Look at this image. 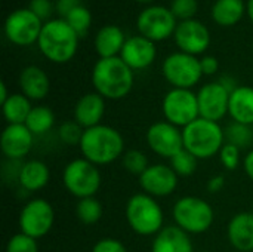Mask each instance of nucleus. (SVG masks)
<instances>
[{
	"mask_svg": "<svg viewBox=\"0 0 253 252\" xmlns=\"http://www.w3.org/2000/svg\"><path fill=\"white\" fill-rule=\"evenodd\" d=\"M79 149L82 157L96 166H107L125 154V138L116 128L101 123L84 129Z\"/></svg>",
	"mask_w": 253,
	"mask_h": 252,
	"instance_id": "obj_1",
	"label": "nucleus"
},
{
	"mask_svg": "<svg viewBox=\"0 0 253 252\" xmlns=\"http://www.w3.org/2000/svg\"><path fill=\"white\" fill-rule=\"evenodd\" d=\"M133 70L120 58H99L92 68V85L105 100H122L133 88Z\"/></svg>",
	"mask_w": 253,
	"mask_h": 252,
	"instance_id": "obj_2",
	"label": "nucleus"
},
{
	"mask_svg": "<svg viewBox=\"0 0 253 252\" xmlns=\"http://www.w3.org/2000/svg\"><path fill=\"white\" fill-rule=\"evenodd\" d=\"M79 36L65 19H50L43 24L37 40L42 55L55 64L71 61L79 48Z\"/></svg>",
	"mask_w": 253,
	"mask_h": 252,
	"instance_id": "obj_3",
	"label": "nucleus"
},
{
	"mask_svg": "<svg viewBox=\"0 0 253 252\" xmlns=\"http://www.w3.org/2000/svg\"><path fill=\"white\" fill-rule=\"evenodd\" d=\"M125 217L129 227L139 236H156L165 226V212L156 198L141 192L132 195L125 206Z\"/></svg>",
	"mask_w": 253,
	"mask_h": 252,
	"instance_id": "obj_4",
	"label": "nucleus"
},
{
	"mask_svg": "<svg viewBox=\"0 0 253 252\" xmlns=\"http://www.w3.org/2000/svg\"><path fill=\"white\" fill-rule=\"evenodd\" d=\"M184 149L194 154L199 160H208L218 156L227 143L225 129L219 122L199 117L182 129Z\"/></svg>",
	"mask_w": 253,
	"mask_h": 252,
	"instance_id": "obj_5",
	"label": "nucleus"
},
{
	"mask_svg": "<svg viewBox=\"0 0 253 252\" xmlns=\"http://www.w3.org/2000/svg\"><path fill=\"white\" fill-rule=\"evenodd\" d=\"M172 218L185 233L203 235L215 221V211L212 205L199 196H182L172 208Z\"/></svg>",
	"mask_w": 253,
	"mask_h": 252,
	"instance_id": "obj_6",
	"label": "nucleus"
},
{
	"mask_svg": "<svg viewBox=\"0 0 253 252\" xmlns=\"http://www.w3.org/2000/svg\"><path fill=\"white\" fill-rule=\"evenodd\" d=\"M62 184L65 190L79 201L93 198L102 184L99 166L93 165L84 157L73 159L64 166Z\"/></svg>",
	"mask_w": 253,
	"mask_h": 252,
	"instance_id": "obj_7",
	"label": "nucleus"
},
{
	"mask_svg": "<svg viewBox=\"0 0 253 252\" xmlns=\"http://www.w3.org/2000/svg\"><path fill=\"white\" fill-rule=\"evenodd\" d=\"M55 224V209L52 203L43 198L28 201L19 211V232L39 241L50 233Z\"/></svg>",
	"mask_w": 253,
	"mask_h": 252,
	"instance_id": "obj_8",
	"label": "nucleus"
},
{
	"mask_svg": "<svg viewBox=\"0 0 253 252\" xmlns=\"http://www.w3.org/2000/svg\"><path fill=\"white\" fill-rule=\"evenodd\" d=\"M162 111L166 122L184 129L200 117L197 94L191 89L172 88L163 97Z\"/></svg>",
	"mask_w": 253,
	"mask_h": 252,
	"instance_id": "obj_9",
	"label": "nucleus"
},
{
	"mask_svg": "<svg viewBox=\"0 0 253 252\" xmlns=\"http://www.w3.org/2000/svg\"><path fill=\"white\" fill-rule=\"evenodd\" d=\"M162 73L166 82L178 89L194 88L203 76L200 59L181 50L166 56L162 65Z\"/></svg>",
	"mask_w": 253,
	"mask_h": 252,
	"instance_id": "obj_10",
	"label": "nucleus"
},
{
	"mask_svg": "<svg viewBox=\"0 0 253 252\" xmlns=\"http://www.w3.org/2000/svg\"><path fill=\"white\" fill-rule=\"evenodd\" d=\"M176 21L178 19L170 9L154 4L141 10L136 19V28L141 36L156 43L175 34V30L178 27Z\"/></svg>",
	"mask_w": 253,
	"mask_h": 252,
	"instance_id": "obj_11",
	"label": "nucleus"
},
{
	"mask_svg": "<svg viewBox=\"0 0 253 252\" xmlns=\"http://www.w3.org/2000/svg\"><path fill=\"white\" fill-rule=\"evenodd\" d=\"M42 28V19L30 7L10 12L4 21V34L15 46H31L37 43Z\"/></svg>",
	"mask_w": 253,
	"mask_h": 252,
	"instance_id": "obj_12",
	"label": "nucleus"
},
{
	"mask_svg": "<svg viewBox=\"0 0 253 252\" xmlns=\"http://www.w3.org/2000/svg\"><path fill=\"white\" fill-rule=\"evenodd\" d=\"M145 141L150 150L162 159L170 160L184 150L182 129L166 120L153 123L145 132Z\"/></svg>",
	"mask_w": 253,
	"mask_h": 252,
	"instance_id": "obj_13",
	"label": "nucleus"
},
{
	"mask_svg": "<svg viewBox=\"0 0 253 252\" xmlns=\"http://www.w3.org/2000/svg\"><path fill=\"white\" fill-rule=\"evenodd\" d=\"M139 178V186L144 193L160 199L172 196L179 184V177L166 163H153L150 165Z\"/></svg>",
	"mask_w": 253,
	"mask_h": 252,
	"instance_id": "obj_14",
	"label": "nucleus"
},
{
	"mask_svg": "<svg viewBox=\"0 0 253 252\" xmlns=\"http://www.w3.org/2000/svg\"><path fill=\"white\" fill-rule=\"evenodd\" d=\"M197 101L200 117L203 119L221 122L228 116L230 92L218 80L203 85L197 92Z\"/></svg>",
	"mask_w": 253,
	"mask_h": 252,
	"instance_id": "obj_15",
	"label": "nucleus"
},
{
	"mask_svg": "<svg viewBox=\"0 0 253 252\" xmlns=\"http://www.w3.org/2000/svg\"><path fill=\"white\" fill-rule=\"evenodd\" d=\"M173 37L181 52L194 56L205 53L211 45V33L208 27L194 18L187 21H179Z\"/></svg>",
	"mask_w": 253,
	"mask_h": 252,
	"instance_id": "obj_16",
	"label": "nucleus"
},
{
	"mask_svg": "<svg viewBox=\"0 0 253 252\" xmlns=\"http://www.w3.org/2000/svg\"><path fill=\"white\" fill-rule=\"evenodd\" d=\"M34 146V135L25 125H6L0 137V149L6 159L22 160Z\"/></svg>",
	"mask_w": 253,
	"mask_h": 252,
	"instance_id": "obj_17",
	"label": "nucleus"
},
{
	"mask_svg": "<svg viewBox=\"0 0 253 252\" xmlns=\"http://www.w3.org/2000/svg\"><path fill=\"white\" fill-rule=\"evenodd\" d=\"M157 56L156 43L144 36H132L126 39V43L120 52V58L135 70H145L148 68Z\"/></svg>",
	"mask_w": 253,
	"mask_h": 252,
	"instance_id": "obj_18",
	"label": "nucleus"
},
{
	"mask_svg": "<svg viewBox=\"0 0 253 252\" xmlns=\"http://www.w3.org/2000/svg\"><path fill=\"white\" fill-rule=\"evenodd\" d=\"M105 98L96 92H89L80 97L74 105V120L83 128L89 129L102 123L107 104Z\"/></svg>",
	"mask_w": 253,
	"mask_h": 252,
	"instance_id": "obj_19",
	"label": "nucleus"
},
{
	"mask_svg": "<svg viewBox=\"0 0 253 252\" xmlns=\"http://www.w3.org/2000/svg\"><path fill=\"white\" fill-rule=\"evenodd\" d=\"M18 85L21 94L31 101H42L49 95L50 80L47 73L37 65H27L21 70Z\"/></svg>",
	"mask_w": 253,
	"mask_h": 252,
	"instance_id": "obj_20",
	"label": "nucleus"
},
{
	"mask_svg": "<svg viewBox=\"0 0 253 252\" xmlns=\"http://www.w3.org/2000/svg\"><path fill=\"white\" fill-rule=\"evenodd\" d=\"M227 238L237 252H253V214L239 212L227 226Z\"/></svg>",
	"mask_w": 253,
	"mask_h": 252,
	"instance_id": "obj_21",
	"label": "nucleus"
},
{
	"mask_svg": "<svg viewBox=\"0 0 253 252\" xmlns=\"http://www.w3.org/2000/svg\"><path fill=\"white\" fill-rule=\"evenodd\" d=\"M16 180L22 190L28 193H34V192L43 190L49 184L50 171H49V166L43 160L30 159L19 166Z\"/></svg>",
	"mask_w": 253,
	"mask_h": 252,
	"instance_id": "obj_22",
	"label": "nucleus"
},
{
	"mask_svg": "<svg viewBox=\"0 0 253 252\" xmlns=\"http://www.w3.org/2000/svg\"><path fill=\"white\" fill-rule=\"evenodd\" d=\"M151 252H194V247L190 235L173 224L154 236Z\"/></svg>",
	"mask_w": 253,
	"mask_h": 252,
	"instance_id": "obj_23",
	"label": "nucleus"
},
{
	"mask_svg": "<svg viewBox=\"0 0 253 252\" xmlns=\"http://www.w3.org/2000/svg\"><path fill=\"white\" fill-rule=\"evenodd\" d=\"M228 116L233 122L253 126V86L239 85L230 94Z\"/></svg>",
	"mask_w": 253,
	"mask_h": 252,
	"instance_id": "obj_24",
	"label": "nucleus"
},
{
	"mask_svg": "<svg viewBox=\"0 0 253 252\" xmlns=\"http://www.w3.org/2000/svg\"><path fill=\"white\" fill-rule=\"evenodd\" d=\"M125 43V33L117 25H104L98 30L95 36V50L99 58L120 56Z\"/></svg>",
	"mask_w": 253,
	"mask_h": 252,
	"instance_id": "obj_25",
	"label": "nucleus"
},
{
	"mask_svg": "<svg viewBox=\"0 0 253 252\" xmlns=\"http://www.w3.org/2000/svg\"><path fill=\"white\" fill-rule=\"evenodd\" d=\"M246 12L243 0H216L211 10L212 19L222 27H231L242 21Z\"/></svg>",
	"mask_w": 253,
	"mask_h": 252,
	"instance_id": "obj_26",
	"label": "nucleus"
},
{
	"mask_svg": "<svg viewBox=\"0 0 253 252\" xmlns=\"http://www.w3.org/2000/svg\"><path fill=\"white\" fill-rule=\"evenodd\" d=\"M31 100L24 94H10V97L1 104V113L7 125H25L28 114L33 110Z\"/></svg>",
	"mask_w": 253,
	"mask_h": 252,
	"instance_id": "obj_27",
	"label": "nucleus"
},
{
	"mask_svg": "<svg viewBox=\"0 0 253 252\" xmlns=\"http://www.w3.org/2000/svg\"><path fill=\"white\" fill-rule=\"evenodd\" d=\"M55 113L47 105H34L27 117L25 126L34 137H42L55 126Z\"/></svg>",
	"mask_w": 253,
	"mask_h": 252,
	"instance_id": "obj_28",
	"label": "nucleus"
},
{
	"mask_svg": "<svg viewBox=\"0 0 253 252\" xmlns=\"http://www.w3.org/2000/svg\"><path fill=\"white\" fill-rule=\"evenodd\" d=\"M104 215V206L102 203L93 196L80 199L76 205V217L82 224L92 226L96 224Z\"/></svg>",
	"mask_w": 253,
	"mask_h": 252,
	"instance_id": "obj_29",
	"label": "nucleus"
},
{
	"mask_svg": "<svg viewBox=\"0 0 253 252\" xmlns=\"http://www.w3.org/2000/svg\"><path fill=\"white\" fill-rule=\"evenodd\" d=\"M225 140H227V143L237 146L240 150L246 149L253 143L252 126L237 123V122H231L225 128Z\"/></svg>",
	"mask_w": 253,
	"mask_h": 252,
	"instance_id": "obj_30",
	"label": "nucleus"
},
{
	"mask_svg": "<svg viewBox=\"0 0 253 252\" xmlns=\"http://www.w3.org/2000/svg\"><path fill=\"white\" fill-rule=\"evenodd\" d=\"M68 25L77 33L79 37L82 36H86V33L89 31L90 28V24H92V13L87 7H84L83 4L74 7L65 18H64Z\"/></svg>",
	"mask_w": 253,
	"mask_h": 252,
	"instance_id": "obj_31",
	"label": "nucleus"
},
{
	"mask_svg": "<svg viewBox=\"0 0 253 252\" xmlns=\"http://www.w3.org/2000/svg\"><path fill=\"white\" fill-rule=\"evenodd\" d=\"M172 169L176 172L178 177H191L199 166V159L191 154L190 151H187L185 149L181 150L178 154H175L170 160H169Z\"/></svg>",
	"mask_w": 253,
	"mask_h": 252,
	"instance_id": "obj_32",
	"label": "nucleus"
},
{
	"mask_svg": "<svg viewBox=\"0 0 253 252\" xmlns=\"http://www.w3.org/2000/svg\"><path fill=\"white\" fill-rule=\"evenodd\" d=\"M122 165L126 172H129L132 175H138V177L142 175L144 171L150 166L147 154L138 149L125 151V154L122 156Z\"/></svg>",
	"mask_w": 253,
	"mask_h": 252,
	"instance_id": "obj_33",
	"label": "nucleus"
},
{
	"mask_svg": "<svg viewBox=\"0 0 253 252\" xmlns=\"http://www.w3.org/2000/svg\"><path fill=\"white\" fill-rule=\"evenodd\" d=\"M83 134H84V129L74 119L62 122L58 128V137L61 143L65 146H80Z\"/></svg>",
	"mask_w": 253,
	"mask_h": 252,
	"instance_id": "obj_34",
	"label": "nucleus"
},
{
	"mask_svg": "<svg viewBox=\"0 0 253 252\" xmlns=\"http://www.w3.org/2000/svg\"><path fill=\"white\" fill-rule=\"evenodd\" d=\"M219 162L221 165L227 169V171H236L239 168L240 163H243L242 159V150L230 143H225L221 149V151L218 153Z\"/></svg>",
	"mask_w": 253,
	"mask_h": 252,
	"instance_id": "obj_35",
	"label": "nucleus"
},
{
	"mask_svg": "<svg viewBox=\"0 0 253 252\" xmlns=\"http://www.w3.org/2000/svg\"><path fill=\"white\" fill-rule=\"evenodd\" d=\"M6 252H39V244L36 239L19 232L7 241Z\"/></svg>",
	"mask_w": 253,
	"mask_h": 252,
	"instance_id": "obj_36",
	"label": "nucleus"
},
{
	"mask_svg": "<svg viewBox=\"0 0 253 252\" xmlns=\"http://www.w3.org/2000/svg\"><path fill=\"white\" fill-rule=\"evenodd\" d=\"M197 0H173L170 4V10L179 21L193 19V16L197 12Z\"/></svg>",
	"mask_w": 253,
	"mask_h": 252,
	"instance_id": "obj_37",
	"label": "nucleus"
},
{
	"mask_svg": "<svg viewBox=\"0 0 253 252\" xmlns=\"http://www.w3.org/2000/svg\"><path fill=\"white\" fill-rule=\"evenodd\" d=\"M90 252H127V250L120 241L114 238H102L92 247Z\"/></svg>",
	"mask_w": 253,
	"mask_h": 252,
	"instance_id": "obj_38",
	"label": "nucleus"
},
{
	"mask_svg": "<svg viewBox=\"0 0 253 252\" xmlns=\"http://www.w3.org/2000/svg\"><path fill=\"white\" fill-rule=\"evenodd\" d=\"M28 7L43 21V19H46V18L50 16L52 9H53V4H52L50 0H31Z\"/></svg>",
	"mask_w": 253,
	"mask_h": 252,
	"instance_id": "obj_39",
	"label": "nucleus"
},
{
	"mask_svg": "<svg viewBox=\"0 0 253 252\" xmlns=\"http://www.w3.org/2000/svg\"><path fill=\"white\" fill-rule=\"evenodd\" d=\"M200 67L205 76H213L219 70V62L212 55H205L200 58Z\"/></svg>",
	"mask_w": 253,
	"mask_h": 252,
	"instance_id": "obj_40",
	"label": "nucleus"
},
{
	"mask_svg": "<svg viewBox=\"0 0 253 252\" xmlns=\"http://www.w3.org/2000/svg\"><path fill=\"white\" fill-rule=\"evenodd\" d=\"M80 0H58L55 7H56V12L62 16V19L77 6H80Z\"/></svg>",
	"mask_w": 253,
	"mask_h": 252,
	"instance_id": "obj_41",
	"label": "nucleus"
},
{
	"mask_svg": "<svg viewBox=\"0 0 253 252\" xmlns=\"http://www.w3.org/2000/svg\"><path fill=\"white\" fill-rule=\"evenodd\" d=\"M224 187H225V177L224 175H213V177L209 178V181L206 184L208 192L212 193V195L219 193Z\"/></svg>",
	"mask_w": 253,
	"mask_h": 252,
	"instance_id": "obj_42",
	"label": "nucleus"
},
{
	"mask_svg": "<svg viewBox=\"0 0 253 252\" xmlns=\"http://www.w3.org/2000/svg\"><path fill=\"white\" fill-rule=\"evenodd\" d=\"M242 166H243L245 174L249 177V180H252L253 181V149H251V150L245 154Z\"/></svg>",
	"mask_w": 253,
	"mask_h": 252,
	"instance_id": "obj_43",
	"label": "nucleus"
},
{
	"mask_svg": "<svg viewBox=\"0 0 253 252\" xmlns=\"http://www.w3.org/2000/svg\"><path fill=\"white\" fill-rule=\"evenodd\" d=\"M230 94L236 89V88H239V85H237V82H236V79L233 77V76H228V74H225V76H222L219 80H218Z\"/></svg>",
	"mask_w": 253,
	"mask_h": 252,
	"instance_id": "obj_44",
	"label": "nucleus"
},
{
	"mask_svg": "<svg viewBox=\"0 0 253 252\" xmlns=\"http://www.w3.org/2000/svg\"><path fill=\"white\" fill-rule=\"evenodd\" d=\"M9 97H10V94L7 92L6 83L4 82H0V104H3Z\"/></svg>",
	"mask_w": 253,
	"mask_h": 252,
	"instance_id": "obj_45",
	"label": "nucleus"
},
{
	"mask_svg": "<svg viewBox=\"0 0 253 252\" xmlns=\"http://www.w3.org/2000/svg\"><path fill=\"white\" fill-rule=\"evenodd\" d=\"M246 12L249 15V19L253 22V0H249L248 4H246Z\"/></svg>",
	"mask_w": 253,
	"mask_h": 252,
	"instance_id": "obj_46",
	"label": "nucleus"
},
{
	"mask_svg": "<svg viewBox=\"0 0 253 252\" xmlns=\"http://www.w3.org/2000/svg\"><path fill=\"white\" fill-rule=\"evenodd\" d=\"M138 3H142V4H150V3H153L154 0H136Z\"/></svg>",
	"mask_w": 253,
	"mask_h": 252,
	"instance_id": "obj_47",
	"label": "nucleus"
},
{
	"mask_svg": "<svg viewBox=\"0 0 253 252\" xmlns=\"http://www.w3.org/2000/svg\"><path fill=\"white\" fill-rule=\"evenodd\" d=\"M199 252H208V251H199Z\"/></svg>",
	"mask_w": 253,
	"mask_h": 252,
	"instance_id": "obj_48",
	"label": "nucleus"
},
{
	"mask_svg": "<svg viewBox=\"0 0 253 252\" xmlns=\"http://www.w3.org/2000/svg\"><path fill=\"white\" fill-rule=\"evenodd\" d=\"M252 214H253V206H252Z\"/></svg>",
	"mask_w": 253,
	"mask_h": 252,
	"instance_id": "obj_49",
	"label": "nucleus"
}]
</instances>
